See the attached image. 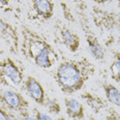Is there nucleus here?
<instances>
[{
  "mask_svg": "<svg viewBox=\"0 0 120 120\" xmlns=\"http://www.w3.org/2000/svg\"><path fill=\"white\" fill-rule=\"evenodd\" d=\"M86 41L87 45H88V50L91 56L95 60H98V61L104 60L106 52H105L104 47L101 46V44L97 39V37L94 34L89 33L86 35Z\"/></svg>",
  "mask_w": 120,
  "mask_h": 120,
  "instance_id": "obj_10",
  "label": "nucleus"
},
{
  "mask_svg": "<svg viewBox=\"0 0 120 120\" xmlns=\"http://www.w3.org/2000/svg\"><path fill=\"white\" fill-rule=\"evenodd\" d=\"M31 8L36 18L49 21L54 16L53 0H31Z\"/></svg>",
  "mask_w": 120,
  "mask_h": 120,
  "instance_id": "obj_8",
  "label": "nucleus"
},
{
  "mask_svg": "<svg viewBox=\"0 0 120 120\" xmlns=\"http://www.w3.org/2000/svg\"><path fill=\"white\" fill-rule=\"evenodd\" d=\"M117 1H118V3H119V5H120V0H117Z\"/></svg>",
  "mask_w": 120,
  "mask_h": 120,
  "instance_id": "obj_23",
  "label": "nucleus"
},
{
  "mask_svg": "<svg viewBox=\"0 0 120 120\" xmlns=\"http://www.w3.org/2000/svg\"><path fill=\"white\" fill-rule=\"evenodd\" d=\"M88 120H96V119H95V118H94V117H92V116H90V117H89V119H88Z\"/></svg>",
  "mask_w": 120,
  "mask_h": 120,
  "instance_id": "obj_22",
  "label": "nucleus"
},
{
  "mask_svg": "<svg viewBox=\"0 0 120 120\" xmlns=\"http://www.w3.org/2000/svg\"><path fill=\"white\" fill-rule=\"evenodd\" d=\"M106 120H120V115L114 111V109H110L108 115L106 116Z\"/></svg>",
  "mask_w": 120,
  "mask_h": 120,
  "instance_id": "obj_17",
  "label": "nucleus"
},
{
  "mask_svg": "<svg viewBox=\"0 0 120 120\" xmlns=\"http://www.w3.org/2000/svg\"><path fill=\"white\" fill-rule=\"evenodd\" d=\"M92 1L95 2L97 4H104V3H106V2H108L109 0H92Z\"/></svg>",
  "mask_w": 120,
  "mask_h": 120,
  "instance_id": "obj_21",
  "label": "nucleus"
},
{
  "mask_svg": "<svg viewBox=\"0 0 120 120\" xmlns=\"http://www.w3.org/2000/svg\"><path fill=\"white\" fill-rule=\"evenodd\" d=\"M33 114H34V117L37 120H54L50 115L39 111L38 109H33Z\"/></svg>",
  "mask_w": 120,
  "mask_h": 120,
  "instance_id": "obj_16",
  "label": "nucleus"
},
{
  "mask_svg": "<svg viewBox=\"0 0 120 120\" xmlns=\"http://www.w3.org/2000/svg\"><path fill=\"white\" fill-rule=\"evenodd\" d=\"M115 24H116L117 28H118L119 32H120V15H118V16H117V18H116V22H115Z\"/></svg>",
  "mask_w": 120,
  "mask_h": 120,
  "instance_id": "obj_20",
  "label": "nucleus"
},
{
  "mask_svg": "<svg viewBox=\"0 0 120 120\" xmlns=\"http://www.w3.org/2000/svg\"><path fill=\"white\" fill-rule=\"evenodd\" d=\"M24 89L28 96L33 99L36 104H38L39 106H45L47 98L46 92L38 80H36L32 76H27L24 81Z\"/></svg>",
  "mask_w": 120,
  "mask_h": 120,
  "instance_id": "obj_7",
  "label": "nucleus"
},
{
  "mask_svg": "<svg viewBox=\"0 0 120 120\" xmlns=\"http://www.w3.org/2000/svg\"><path fill=\"white\" fill-rule=\"evenodd\" d=\"M24 74L11 57L0 60V84L3 86L19 87L24 84Z\"/></svg>",
  "mask_w": 120,
  "mask_h": 120,
  "instance_id": "obj_3",
  "label": "nucleus"
},
{
  "mask_svg": "<svg viewBox=\"0 0 120 120\" xmlns=\"http://www.w3.org/2000/svg\"><path fill=\"white\" fill-rule=\"evenodd\" d=\"M0 120H17V119H15V117L11 114V112L8 110H6L0 104Z\"/></svg>",
  "mask_w": 120,
  "mask_h": 120,
  "instance_id": "obj_15",
  "label": "nucleus"
},
{
  "mask_svg": "<svg viewBox=\"0 0 120 120\" xmlns=\"http://www.w3.org/2000/svg\"><path fill=\"white\" fill-rule=\"evenodd\" d=\"M22 120H37V119L34 116H30V115H28V113H27L22 116Z\"/></svg>",
  "mask_w": 120,
  "mask_h": 120,
  "instance_id": "obj_19",
  "label": "nucleus"
},
{
  "mask_svg": "<svg viewBox=\"0 0 120 120\" xmlns=\"http://www.w3.org/2000/svg\"><path fill=\"white\" fill-rule=\"evenodd\" d=\"M0 104L9 112H18L21 116L28 113L29 101L21 93L14 90L0 88Z\"/></svg>",
  "mask_w": 120,
  "mask_h": 120,
  "instance_id": "obj_4",
  "label": "nucleus"
},
{
  "mask_svg": "<svg viewBox=\"0 0 120 120\" xmlns=\"http://www.w3.org/2000/svg\"><path fill=\"white\" fill-rule=\"evenodd\" d=\"M102 88H104L105 95H106L108 101L116 107H120V90L113 84L110 83H104Z\"/></svg>",
  "mask_w": 120,
  "mask_h": 120,
  "instance_id": "obj_12",
  "label": "nucleus"
},
{
  "mask_svg": "<svg viewBox=\"0 0 120 120\" xmlns=\"http://www.w3.org/2000/svg\"><path fill=\"white\" fill-rule=\"evenodd\" d=\"M64 106H65L66 114L69 118L74 120H82L85 117V108L81 101L76 98L65 97L64 98Z\"/></svg>",
  "mask_w": 120,
  "mask_h": 120,
  "instance_id": "obj_9",
  "label": "nucleus"
},
{
  "mask_svg": "<svg viewBox=\"0 0 120 120\" xmlns=\"http://www.w3.org/2000/svg\"><path fill=\"white\" fill-rule=\"evenodd\" d=\"M9 5V0H0V8H6Z\"/></svg>",
  "mask_w": 120,
  "mask_h": 120,
  "instance_id": "obj_18",
  "label": "nucleus"
},
{
  "mask_svg": "<svg viewBox=\"0 0 120 120\" xmlns=\"http://www.w3.org/2000/svg\"><path fill=\"white\" fill-rule=\"evenodd\" d=\"M111 78L117 83H120V53L114 52L113 53V61L110 65Z\"/></svg>",
  "mask_w": 120,
  "mask_h": 120,
  "instance_id": "obj_13",
  "label": "nucleus"
},
{
  "mask_svg": "<svg viewBox=\"0 0 120 120\" xmlns=\"http://www.w3.org/2000/svg\"><path fill=\"white\" fill-rule=\"evenodd\" d=\"M81 97L95 113H98L101 110H102L106 107V102L102 101L99 96L91 93V92H85V93L81 94Z\"/></svg>",
  "mask_w": 120,
  "mask_h": 120,
  "instance_id": "obj_11",
  "label": "nucleus"
},
{
  "mask_svg": "<svg viewBox=\"0 0 120 120\" xmlns=\"http://www.w3.org/2000/svg\"><path fill=\"white\" fill-rule=\"evenodd\" d=\"M22 53L41 68H51L58 60L54 48L33 30L22 27Z\"/></svg>",
  "mask_w": 120,
  "mask_h": 120,
  "instance_id": "obj_2",
  "label": "nucleus"
},
{
  "mask_svg": "<svg viewBox=\"0 0 120 120\" xmlns=\"http://www.w3.org/2000/svg\"><path fill=\"white\" fill-rule=\"evenodd\" d=\"M95 72V66L87 58L69 59L60 62L54 74L57 85L64 94L80 91Z\"/></svg>",
  "mask_w": 120,
  "mask_h": 120,
  "instance_id": "obj_1",
  "label": "nucleus"
},
{
  "mask_svg": "<svg viewBox=\"0 0 120 120\" xmlns=\"http://www.w3.org/2000/svg\"><path fill=\"white\" fill-rule=\"evenodd\" d=\"M56 34L60 42L71 53H75L79 50L81 39L78 34L72 31L71 29L67 28L66 26H63V25H59L56 28Z\"/></svg>",
  "mask_w": 120,
  "mask_h": 120,
  "instance_id": "obj_6",
  "label": "nucleus"
},
{
  "mask_svg": "<svg viewBox=\"0 0 120 120\" xmlns=\"http://www.w3.org/2000/svg\"><path fill=\"white\" fill-rule=\"evenodd\" d=\"M0 37L12 54H18L20 41L18 31L11 24L2 19H0Z\"/></svg>",
  "mask_w": 120,
  "mask_h": 120,
  "instance_id": "obj_5",
  "label": "nucleus"
},
{
  "mask_svg": "<svg viewBox=\"0 0 120 120\" xmlns=\"http://www.w3.org/2000/svg\"><path fill=\"white\" fill-rule=\"evenodd\" d=\"M44 107H46L48 109L49 113H52L55 115H58L61 112V106H60L58 101L55 98H49V97H47Z\"/></svg>",
  "mask_w": 120,
  "mask_h": 120,
  "instance_id": "obj_14",
  "label": "nucleus"
}]
</instances>
